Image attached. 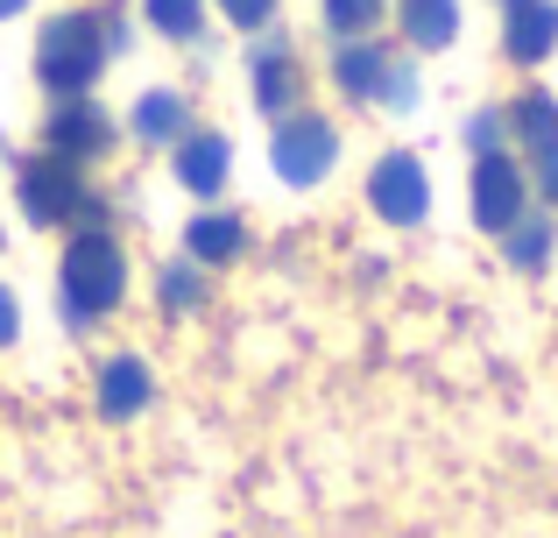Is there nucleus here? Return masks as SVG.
<instances>
[{
	"mask_svg": "<svg viewBox=\"0 0 558 538\" xmlns=\"http://www.w3.org/2000/svg\"><path fill=\"white\" fill-rule=\"evenodd\" d=\"M389 64H396V57L381 50V43L354 36V43H340V50H332V85H340L347 99H381V79H389Z\"/></svg>",
	"mask_w": 558,
	"mask_h": 538,
	"instance_id": "12",
	"label": "nucleus"
},
{
	"mask_svg": "<svg viewBox=\"0 0 558 538\" xmlns=\"http://www.w3.org/2000/svg\"><path fill=\"white\" fill-rule=\"evenodd\" d=\"M107 28H99V14H50L43 22V36H36V79H43V93H57V99H85L99 85V71H107Z\"/></svg>",
	"mask_w": 558,
	"mask_h": 538,
	"instance_id": "2",
	"label": "nucleus"
},
{
	"mask_svg": "<svg viewBox=\"0 0 558 538\" xmlns=\"http://www.w3.org/2000/svg\"><path fill=\"white\" fill-rule=\"evenodd\" d=\"M509 142V107H481L474 121H466V150L474 156H495Z\"/></svg>",
	"mask_w": 558,
	"mask_h": 538,
	"instance_id": "21",
	"label": "nucleus"
},
{
	"mask_svg": "<svg viewBox=\"0 0 558 538\" xmlns=\"http://www.w3.org/2000/svg\"><path fill=\"white\" fill-rule=\"evenodd\" d=\"M551 249H558V235H551V213H523V220L502 235V255H509V263H517L523 276L551 270Z\"/></svg>",
	"mask_w": 558,
	"mask_h": 538,
	"instance_id": "17",
	"label": "nucleus"
},
{
	"mask_svg": "<svg viewBox=\"0 0 558 538\" xmlns=\"http://www.w3.org/2000/svg\"><path fill=\"white\" fill-rule=\"evenodd\" d=\"M502 50L509 64H545L558 50V0H502Z\"/></svg>",
	"mask_w": 558,
	"mask_h": 538,
	"instance_id": "10",
	"label": "nucleus"
},
{
	"mask_svg": "<svg viewBox=\"0 0 558 538\" xmlns=\"http://www.w3.org/2000/svg\"><path fill=\"white\" fill-rule=\"evenodd\" d=\"M509 135H517L531 156H551L558 150V99L551 93H523L517 107H509Z\"/></svg>",
	"mask_w": 558,
	"mask_h": 538,
	"instance_id": "16",
	"label": "nucleus"
},
{
	"mask_svg": "<svg viewBox=\"0 0 558 538\" xmlns=\"http://www.w3.org/2000/svg\"><path fill=\"white\" fill-rule=\"evenodd\" d=\"M219 14H227L233 28H247V36H255V28L276 14V0H219Z\"/></svg>",
	"mask_w": 558,
	"mask_h": 538,
	"instance_id": "23",
	"label": "nucleus"
},
{
	"mask_svg": "<svg viewBox=\"0 0 558 538\" xmlns=\"http://www.w3.org/2000/svg\"><path fill=\"white\" fill-rule=\"evenodd\" d=\"M368 206L381 213V227H417L432 213V178H424V164L410 150H389L368 170Z\"/></svg>",
	"mask_w": 558,
	"mask_h": 538,
	"instance_id": "6",
	"label": "nucleus"
},
{
	"mask_svg": "<svg viewBox=\"0 0 558 538\" xmlns=\"http://www.w3.org/2000/svg\"><path fill=\"white\" fill-rule=\"evenodd\" d=\"M149 397H156V375H149V361L142 355H113V361H99V375H93V404H99V418H142L149 411Z\"/></svg>",
	"mask_w": 558,
	"mask_h": 538,
	"instance_id": "9",
	"label": "nucleus"
},
{
	"mask_svg": "<svg viewBox=\"0 0 558 538\" xmlns=\"http://www.w3.org/2000/svg\"><path fill=\"white\" fill-rule=\"evenodd\" d=\"M466 192H474V227H481V235H495V241L531 213V178L517 170V156H509V150L474 156V184H466Z\"/></svg>",
	"mask_w": 558,
	"mask_h": 538,
	"instance_id": "5",
	"label": "nucleus"
},
{
	"mask_svg": "<svg viewBox=\"0 0 558 538\" xmlns=\"http://www.w3.org/2000/svg\"><path fill=\"white\" fill-rule=\"evenodd\" d=\"M269 164L283 184H298V192H312V184L332 178V164H340V128L326 121V113H283L269 135Z\"/></svg>",
	"mask_w": 558,
	"mask_h": 538,
	"instance_id": "4",
	"label": "nucleus"
},
{
	"mask_svg": "<svg viewBox=\"0 0 558 538\" xmlns=\"http://www.w3.org/2000/svg\"><path fill=\"white\" fill-rule=\"evenodd\" d=\"M381 14H389V0H318V22H326L340 43L375 36V28H381Z\"/></svg>",
	"mask_w": 558,
	"mask_h": 538,
	"instance_id": "18",
	"label": "nucleus"
},
{
	"mask_svg": "<svg viewBox=\"0 0 558 538\" xmlns=\"http://www.w3.org/2000/svg\"><path fill=\"white\" fill-rule=\"evenodd\" d=\"M14 199H22V213L36 227H107V199L85 184L78 164H64L50 150L14 170Z\"/></svg>",
	"mask_w": 558,
	"mask_h": 538,
	"instance_id": "3",
	"label": "nucleus"
},
{
	"mask_svg": "<svg viewBox=\"0 0 558 538\" xmlns=\"http://www.w3.org/2000/svg\"><path fill=\"white\" fill-rule=\"evenodd\" d=\"M57 298H64L71 326H99L107 312H121L128 298V255L107 227H78L64 249V270H57Z\"/></svg>",
	"mask_w": 558,
	"mask_h": 538,
	"instance_id": "1",
	"label": "nucleus"
},
{
	"mask_svg": "<svg viewBox=\"0 0 558 538\" xmlns=\"http://www.w3.org/2000/svg\"><path fill=\"white\" fill-rule=\"evenodd\" d=\"M375 107H389V113H410V107H417V64H403V57H396L389 79H381V99H375Z\"/></svg>",
	"mask_w": 558,
	"mask_h": 538,
	"instance_id": "22",
	"label": "nucleus"
},
{
	"mask_svg": "<svg viewBox=\"0 0 558 538\" xmlns=\"http://www.w3.org/2000/svg\"><path fill=\"white\" fill-rule=\"evenodd\" d=\"M205 290H213V284H205V270L191 263V255H184V263H163V270H156V298H163L170 312H198Z\"/></svg>",
	"mask_w": 558,
	"mask_h": 538,
	"instance_id": "19",
	"label": "nucleus"
},
{
	"mask_svg": "<svg viewBox=\"0 0 558 538\" xmlns=\"http://www.w3.org/2000/svg\"><path fill=\"white\" fill-rule=\"evenodd\" d=\"M537 164V192H545V206H558V150L551 156H531Z\"/></svg>",
	"mask_w": 558,
	"mask_h": 538,
	"instance_id": "25",
	"label": "nucleus"
},
{
	"mask_svg": "<svg viewBox=\"0 0 558 538\" xmlns=\"http://www.w3.org/2000/svg\"><path fill=\"white\" fill-rule=\"evenodd\" d=\"M128 128H135L149 150H178V142L191 135V107H184V93H170V85H156V93H142L135 99V113H128Z\"/></svg>",
	"mask_w": 558,
	"mask_h": 538,
	"instance_id": "13",
	"label": "nucleus"
},
{
	"mask_svg": "<svg viewBox=\"0 0 558 538\" xmlns=\"http://www.w3.org/2000/svg\"><path fill=\"white\" fill-rule=\"evenodd\" d=\"M43 150L64 156V164H99V156L113 150V121L107 107H93V99H57L50 121H43Z\"/></svg>",
	"mask_w": 558,
	"mask_h": 538,
	"instance_id": "7",
	"label": "nucleus"
},
{
	"mask_svg": "<svg viewBox=\"0 0 558 538\" xmlns=\"http://www.w3.org/2000/svg\"><path fill=\"white\" fill-rule=\"evenodd\" d=\"M410 50H452L460 43V0H396Z\"/></svg>",
	"mask_w": 558,
	"mask_h": 538,
	"instance_id": "14",
	"label": "nucleus"
},
{
	"mask_svg": "<svg viewBox=\"0 0 558 538\" xmlns=\"http://www.w3.org/2000/svg\"><path fill=\"white\" fill-rule=\"evenodd\" d=\"M247 93H255V107L262 113H298V93H304V79H298V64H290V43L283 36H269V43H255L247 50Z\"/></svg>",
	"mask_w": 558,
	"mask_h": 538,
	"instance_id": "8",
	"label": "nucleus"
},
{
	"mask_svg": "<svg viewBox=\"0 0 558 538\" xmlns=\"http://www.w3.org/2000/svg\"><path fill=\"white\" fill-rule=\"evenodd\" d=\"M22 340V304H14V290L0 284V347H14Z\"/></svg>",
	"mask_w": 558,
	"mask_h": 538,
	"instance_id": "24",
	"label": "nucleus"
},
{
	"mask_svg": "<svg viewBox=\"0 0 558 538\" xmlns=\"http://www.w3.org/2000/svg\"><path fill=\"white\" fill-rule=\"evenodd\" d=\"M233 178V142L219 135V128H191V135L178 142V184L198 199H219Z\"/></svg>",
	"mask_w": 558,
	"mask_h": 538,
	"instance_id": "11",
	"label": "nucleus"
},
{
	"mask_svg": "<svg viewBox=\"0 0 558 538\" xmlns=\"http://www.w3.org/2000/svg\"><path fill=\"white\" fill-rule=\"evenodd\" d=\"M28 8V0H0V22H14V14H22Z\"/></svg>",
	"mask_w": 558,
	"mask_h": 538,
	"instance_id": "26",
	"label": "nucleus"
},
{
	"mask_svg": "<svg viewBox=\"0 0 558 538\" xmlns=\"http://www.w3.org/2000/svg\"><path fill=\"white\" fill-rule=\"evenodd\" d=\"M142 14H149V28L170 36V43H191L205 28V0H142Z\"/></svg>",
	"mask_w": 558,
	"mask_h": 538,
	"instance_id": "20",
	"label": "nucleus"
},
{
	"mask_svg": "<svg viewBox=\"0 0 558 538\" xmlns=\"http://www.w3.org/2000/svg\"><path fill=\"white\" fill-rule=\"evenodd\" d=\"M241 249H247V227L233 220V213H198V220L184 227V255L198 270H227Z\"/></svg>",
	"mask_w": 558,
	"mask_h": 538,
	"instance_id": "15",
	"label": "nucleus"
}]
</instances>
